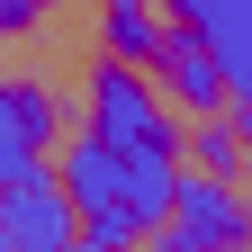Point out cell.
I'll list each match as a JSON object with an SVG mask.
<instances>
[{"label":"cell","mask_w":252,"mask_h":252,"mask_svg":"<svg viewBox=\"0 0 252 252\" xmlns=\"http://www.w3.org/2000/svg\"><path fill=\"white\" fill-rule=\"evenodd\" d=\"M144 72H153V90L171 99V117H180V108H189V117H216V108H225V72H216V54L189 36V27H171L162 54H153Z\"/></svg>","instance_id":"8992f818"},{"label":"cell","mask_w":252,"mask_h":252,"mask_svg":"<svg viewBox=\"0 0 252 252\" xmlns=\"http://www.w3.org/2000/svg\"><path fill=\"white\" fill-rule=\"evenodd\" d=\"M162 234L171 252H207V243H243L252 234V198L225 180V171H180L171 180V207H162Z\"/></svg>","instance_id":"277c9868"},{"label":"cell","mask_w":252,"mask_h":252,"mask_svg":"<svg viewBox=\"0 0 252 252\" xmlns=\"http://www.w3.org/2000/svg\"><path fill=\"white\" fill-rule=\"evenodd\" d=\"M162 36H171V9H162V0H108V9H99V45L117 63H135V72L162 54Z\"/></svg>","instance_id":"52a82bcc"},{"label":"cell","mask_w":252,"mask_h":252,"mask_svg":"<svg viewBox=\"0 0 252 252\" xmlns=\"http://www.w3.org/2000/svg\"><path fill=\"white\" fill-rule=\"evenodd\" d=\"M45 9H54V0H0V36H18V27H36Z\"/></svg>","instance_id":"8fae6325"},{"label":"cell","mask_w":252,"mask_h":252,"mask_svg":"<svg viewBox=\"0 0 252 252\" xmlns=\"http://www.w3.org/2000/svg\"><path fill=\"white\" fill-rule=\"evenodd\" d=\"M63 198H72V243H99V252H117V243H144L153 225H162V207H171V180H180V162H144V153H126V144H108L99 126H81L72 144H63Z\"/></svg>","instance_id":"6da1fadb"},{"label":"cell","mask_w":252,"mask_h":252,"mask_svg":"<svg viewBox=\"0 0 252 252\" xmlns=\"http://www.w3.org/2000/svg\"><path fill=\"white\" fill-rule=\"evenodd\" d=\"M171 27H189L207 54H216V72H225V117H234V135L252 153V0H162Z\"/></svg>","instance_id":"3957f363"},{"label":"cell","mask_w":252,"mask_h":252,"mask_svg":"<svg viewBox=\"0 0 252 252\" xmlns=\"http://www.w3.org/2000/svg\"><path fill=\"white\" fill-rule=\"evenodd\" d=\"M189 144H198V171H225V180H234V171L252 162V153H243V135H234V117H225V108H216V117H189Z\"/></svg>","instance_id":"ba28073f"},{"label":"cell","mask_w":252,"mask_h":252,"mask_svg":"<svg viewBox=\"0 0 252 252\" xmlns=\"http://www.w3.org/2000/svg\"><path fill=\"white\" fill-rule=\"evenodd\" d=\"M90 126H99L108 144H126V153H144V162H180V126H171V99L153 90L135 63H99L90 72Z\"/></svg>","instance_id":"7a4b0ae2"},{"label":"cell","mask_w":252,"mask_h":252,"mask_svg":"<svg viewBox=\"0 0 252 252\" xmlns=\"http://www.w3.org/2000/svg\"><path fill=\"white\" fill-rule=\"evenodd\" d=\"M72 234H81V225H72V198H63V180H45V162L0 189V243H18V252H63Z\"/></svg>","instance_id":"5b68a950"},{"label":"cell","mask_w":252,"mask_h":252,"mask_svg":"<svg viewBox=\"0 0 252 252\" xmlns=\"http://www.w3.org/2000/svg\"><path fill=\"white\" fill-rule=\"evenodd\" d=\"M9 117H18V135L36 144V153L63 135V108H54V90H45V81H9Z\"/></svg>","instance_id":"9c48e42d"},{"label":"cell","mask_w":252,"mask_h":252,"mask_svg":"<svg viewBox=\"0 0 252 252\" xmlns=\"http://www.w3.org/2000/svg\"><path fill=\"white\" fill-rule=\"evenodd\" d=\"M36 162H45V153L18 135V117H9V81H0V189H9L18 171H36Z\"/></svg>","instance_id":"30bf717a"}]
</instances>
